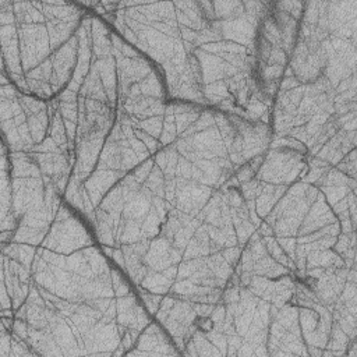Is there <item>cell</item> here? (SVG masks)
I'll list each match as a JSON object with an SVG mask.
<instances>
[{
    "label": "cell",
    "instance_id": "6da1fadb",
    "mask_svg": "<svg viewBox=\"0 0 357 357\" xmlns=\"http://www.w3.org/2000/svg\"><path fill=\"white\" fill-rule=\"evenodd\" d=\"M114 52L117 117L68 204L181 353L255 231L243 185L261 166L272 128L170 100L145 56L123 42Z\"/></svg>",
    "mask_w": 357,
    "mask_h": 357
},
{
    "label": "cell",
    "instance_id": "7a4b0ae2",
    "mask_svg": "<svg viewBox=\"0 0 357 357\" xmlns=\"http://www.w3.org/2000/svg\"><path fill=\"white\" fill-rule=\"evenodd\" d=\"M158 70L170 100L271 126L304 1H84Z\"/></svg>",
    "mask_w": 357,
    "mask_h": 357
},
{
    "label": "cell",
    "instance_id": "3957f363",
    "mask_svg": "<svg viewBox=\"0 0 357 357\" xmlns=\"http://www.w3.org/2000/svg\"><path fill=\"white\" fill-rule=\"evenodd\" d=\"M1 248V326L32 356H135L156 322L66 199L35 248Z\"/></svg>",
    "mask_w": 357,
    "mask_h": 357
},
{
    "label": "cell",
    "instance_id": "277c9868",
    "mask_svg": "<svg viewBox=\"0 0 357 357\" xmlns=\"http://www.w3.org/2000/svg\"><path fill=\"white\" fill-rule=\"evenodd\" d=\"M357 1H304L272 107V141L356 165Z\"/></svg>",
    "mask_w": 357,
    "mask_h": 357
},
{
    "label": "cell",
    "instance_id": "5b68a950",
    "mask_svg": "<svg viewBox=\"0 0 357 357\" xmlns=\"http://www.w3.org/2000/svg\"><path fill=\"white\" fill-rule=\"evenodd\" d=\"M86 14L82 1L0 0L1 74L22 93L56 98L75 73Z\"/></svg>",
    "mask_w": 357,
    "mask_h": 357
}]
</instances>
